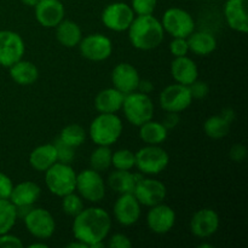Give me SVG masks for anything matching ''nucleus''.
Listing matches in <instances>:
<instances>
[{
    "label": "nucleus",
    "instance_id": "f257e3e1",
    "mask_svg": "<svg viewBox=\"0 0 248 248\" xmlns=\"http://www.w3.org/2000/svg\"><path fill=\"white\" fill-rule=\"evenodd\" d=\"M111 229V218L104 208H84L73 222V234L79 241L92 248L94 244L103 242Z\"/></svg>",
    "mask_w": 248,
    "mask_h": 248
},
{
    "label": "nucleus",
    "instance_id": "f03ea898",
    "mask_svg": "<svg viewBox=\"0 0 248 248\" xmlns=\"http://www.w3.org/2000/svg\"><path fill=\"white\" fill-rule=\"evenodd\" d=\"M128 39L138 50H154L161 45L165 36L161 22L153 15H143L135 17L128 27Z\"/></svg>",
    "mask_w": 248,
    "mask_h": 248
},
{
    "label": "nucleus",
    "instance_id": "7ed1b4c3",
    "mask_svg": "<svg viewBox=\"0 0 248 248\" xmlns=\"http://www.w3.org/2000/svg\"><path fill=\"white\" fill-rule=\"evenodd\" d=\"M123 121L115 113H101L90 125V138L96 145L110 147L123 135Z\"/></svg>",
    "mask_w": 248,
    "mask_h": 248
},
{
    "label": "nucleus",
    "instance_id": "20e7f679",
    "mask_svg": "<svg viewBox=\"0 0 248 248\" xmlns=\"http://www.w3.org/2000/svg\"><path fill=\"white\" fill-rule=\"evenodd\" d=\"M125 118L132 125H143L154 116V103L148 93L133 91L125 94L123 108Z\"/></svg>",
    "mask_w": 248,
    "mask_h": 248
},
{
    "label": "nucleus",
    "instance_id": "39448f33",
    "mask_svg": "<svg viewBox=\"0 0 248 248\" xmlns=\"http://www.w3.org/2000/svg\"><path fill=\"white\" fill-rule=\"evenodd\" d=\"M45 183L51 194L63 198L75 190L77 173L69 164L57 161L45 171Z\"/></svg>",
    "mask_w": 248,
    "mask_h": 248
},
{
    "label": "nucleus",
    "instance_id": "423d86ee",
    "mask_svg": "<svg viewBox=\"0 0 248 248\" xmlns=\"http://www.w3.org/2000/svg\"><path fill=\"white\" fill-rule=\"evenodd\" d=\"M170 155L159 145H147L136 153V165L140 173L159 174L169 166Z\"/></svg>",
    "mask_w": 248,
    "mask_h": 248
},
{
    "label": "nucleus",
    "instance_id": "0eeeda50",
    "mask_svg": "<svg viewBox=\"0 0 248 248\" xmlns=\"http://www.w3.org/2000/svg\"><path fill=\"white\" fill-rule=\"evenodd\" d=\"M75 190L84 200L90 202H99L106 196V183L101 176V172L92 169L84 170L77 174Z\"/></svg>",
    "mask_w": 248,
    "mask_h": 248
},
{
    "label": "nucleus",
    "instance_id": "6e6552de",
    "mask_svg": "<svg viewBox=\"0 0 248 248\" xmlns=\"http://www.w3.org/2000/svg\"><path fill=\"white\" fill-rule=\"evenodd\" d=\"M164 31L173 38H188L195 31V22L188 11L179 7H171L162 16Z\"/></svg>",
    "mask_w": 248,
    "mask_h": 248
},
{
    "label": "nucleus",
    "instance_id": "1a4fd4ad",
    "mask_svg": "<svg viewBox=\"0 0 248 248\" xmlns=\"http://www.w3.org/2000/svg\"><path fill=\"white\" fill-rule=\"evenodd\" d=\"M159 99L161 108L170 113H181L188 109L193 102L189 87L178 82L165 87L160 93Z\"/></svg>",
    "mask_w": 248,
    "mask_h": 248
},
{
    "label": "nucleus",
    "instance_id": "9d476101",
    "mask_svg": "<svg viewBox=\"0 0 248 248\" xmlns=\"http://www.w3.org/2000/svg\"><path fill=\"white\" fill-rule=\"evenodd\" d=\"M23 220L27 230L36 239H50L56 230L55 219L45 208H31Z\"/></svg>",
    "mask_w": 248,
    "mask_h": 248
},
{
    "label": "nucleus",
    "instance_id": "9b49d317",
    "mask_svg": "<svg viewBox=\"0 0 248 248\" xmlns=\"http://www.w3.org/2000/svg\"><path fill=\"white\" fill-rule=\"evenodd\" d=\"M82 57L92 62H102L110 57L113 52V43L103 34H90L79 43Z\"/></svg>",
    "mask_w": 248,
    "mask_h": 248
},
{
    "label": "nucleus",
    "instance_id": "f8f14e48",
    "mask_svg": "<svg viewBox=\"0 0 248 248\" xmlns=\"http://www.w3.org/2000/svg\"><path fill=\"white\" fill-rule=\"evenodd\" d=\"M135 17L132 7L126 2L109 4L102 12V22L113 31H127Z\"/></svg>",
    "mask_w": 248,
    "mask_h": 248
},
{
    "label": "nucleus",
    "instance_id": "ddd939ff",
    "mask_svg": "<svg viewBox=\"0 0 248 248\" xmlns=\"http://www.w3.org/2000/svg\"><path fill=\"white\" fill-rule=\"evenodd\" d=\"M26 45L18 33L12 31H0V65L11 67L17 61L22 60Z\"/></svg>",
    "mask_w": 248,
    "mask_h": 248
},
{
    "label": "nucleus",
    "instance_id": "4468645a",
    "mask_svg": "<svg viewBox=\"0 0 248 248\" xmlns=\"http://www.w3.org/2000/svg\"><path fill=\"white\" fill-rule=\"evenodd\" d=\"M133 195L138 202L147 207L164 202L167 195V189L162 182L153 178H142L137 182L133 190Z\"/></svg>",
    "mask_w": 248,
    "mask_h": 248
},
{
    "label": "nucleus",
    "instance_id": "2eb2a0df",
    "mask_svg": "<svg viewBox=\"0 0 248 248\" xmlns=\"http://www.w3.org/2000/svg\"><path fill=\"white\" fill-rule=\"evenodd\" d=\"M220 219L218 213L211 208H202L194 213L190 219V230L194 236L206 239L219 229Z\"/></svg>",
    "mask_w": 248,
    "mask_h": 248
},
{
    "label": "nucleus",
    "instance_id": "dca6fc26",
    "mask_svg": "<svg viewBox=\"0 0 248 248\" xmlns=\"http://www.w3.org/2000/svg\"><path fill=\"white\" fill-rule=\"evenodd\" d=\"M34 9L36 21L44 28H56L64 19L65 10L60 0H39Z\"/></svg>",
    "mask_w": 248,
    "mask_h": 248
},
{
    "label": "nucleus",
    "instance_id": "f3484780",
    "mask_svg": "<svg viewBox=\"0 0 248 248\" xmlns=\"http://www.w3.org/2000/svg\"><path fill=\"white\" fill-rule=\"evenodd\" d=\"M176 223V213L170 206L159 203L150 207L147 215L148 228L155 234H166L171 232Z\"/></svg>",
    "mask_w": 248,
    "mask_h": 248
},
{
    "label": "nucleus",
    "instance_id": "a211bd4d",
    "mask_svg": "<svg viewBox=\"0 0 248 248\" xmlns=\"http://www.w3.org/2000/svg\"><path fill=\"white\" fill-rule=\"evenodd\" d=\"M140 203L133 194H121L114 205L115 219L124 227L136 224L140 218Z\"/></svg>",
    "mask_w": 248,
    "mask_h": 248
},
{
    "label": "nucleus",
    "instance_id": "6ab92c4d",
    "mask_svg": "<svg viewBox=\"0 0 248 248\" xmlns=\"http://www.w3.org/2000/svg\"><path fill=\"white\" fill-rule=\"evenodd\" d=\"M114 87L124 94L137 91L140 77L138 70L130 63H119L111 73Z\"/></svg>",
    "mask_w": 248,
    "mask_h": 248
},
{
    "label": "nucleus",
    "instance_id": "aec40b11",
    "mask_svg": "<svg viewBox=\"0 0 248 248\" xmlns=\"http://www.w3.org/2000/svg\"><path fill=\"white\" fill-rule=\"evenodd\" d=\"M224 16L230 28L239 33H247V0H227L224 5Z\"/></svg>",
    "mask_w": 248,
    "mask_h": 248
},
{
    "label": "nucleus",
    "instance_id": "412c9836",
    "mask_svg": "<svg viewBox=\"0 0 248 248\" xmlns=\"http://www.w3.org/2000/svg\"><path fill=\"white\" fill-rule=\"evenodd\" d=\"M171 74L176 82L189 86L198 79L199 68L188 56L174 57L171 64Z\"/></svg>",
    "mask_w": 248,
    "mask_h": 248
},
{
    "label": "nucleus",
    "instance_id": "4be33fe9",
    "mask_svg": "<svg viewBox=\"0 0 248 248\" xmlns=\"http://www.w3.org/2000/svg\"><path fill=\"white\" fill-rule=\"evenodd\" d=\"M41 195V188L31 181H24L14 186L9 200L16 207L33 206Z\"/></svg>",
    "mask_w": 248,
    "mask_h": 248
},
{
    "label": "nucleus",
    "instance_id": "5701e85b",
    "mask_svg": "<svg viewBox=\"0 0 248 248\" xmlns=\"http://www.w3.org/2000/svg\"><path fill=\"white\" fill-rule=\"evenodd\" d=\"M125 94L115 87L102 90L94 98V107L99 113H116L121 110Z\"/></svg>",
    "mask_w": 248,
    "mask_h": 248
},
{
    "label": "nucleus",
    "instance_id": "b1692460",
    "mask_svg": "<svg viewBox=\"0 0 248 248\" xmlns=\"http://www.w3.org/2000/svg\"><path fill=\"white\" fill-rule=\"evenodd\" d=\"M143 177L131 173L127 170H116L108 177L109 188L118 194H133L135 186Z\"/></svg>",
    "mask_w": 248,
    "mask_h": 248
},
{
    "label": "nucleus",
    "instance_id": "393cba45",
    "mask_svg": "<svg viewBox=\"0 0 248 248\" xmlns=\"http://www.w3.org/2000/svg\"><path fill=\"white\" fill-rule=\"evenodd\" d=\"M57 162L55 144H43L33 149L29 155V164L35 171L45 172Z\"/></svg>",
    "mask_w": 248,
    "mask_h": 248
},
{
    "label": "nucleus",
    "instance_id": "a878e982",
    "mask_svg": "<svg viewBox=\"0 0 248 248\" xmlns=\"http://www.w3.org/2000/svg\"><path fill=\"white\" fill-rule=\"evenodd\" d=\"M9 69L11 79L21 86L33 85L39 78L38 68L31 61L19 60L9 67Z\"/></svg>",
    "mask_w": 248,
    "mask_h": 248
},
{
    "label": "nucleus",
    "instance_id": "bb28decb",
    "mask_svg": "<svg viewBox=\"0 0 248 248\" xmlns=\"http://www.w3.org/2000/svg\"><path fill=\"white\" fill-rule=\"evenodd\" d=\"M56 38L64 47H75L82 39V31L79 24L69 19H63L56 27Z\"/></svg>",
    "mask_w": 248,
    "mask_h": 248
},
{
    "label": "nucleus",
    "instance_id": "cd10ccee",
    "mask_svg": "<svg viewBox=\"0 0 248 248\" xmlns=\"http://www.w3.org/2000/svg\"><path fill=\"white\" fill-rule=\"evenodd\" d=\"M189 51L199 56H207L217 47V40L208 31H193L186 38Z\"/></svg>",
    "mask_w": 248,
    "mask_h": 248
},
{
    "label": "nucleus",
    "instance_id": "c85d7f7f",
    "mask_svg": "<svg viewBox=\"0 0 248 248\" xmlns=\"http://www.w3.org/2000/svg\"><path fill=\"white\" fill-rule=\"evenodd\" d=\"M169 130L159 121L149 120L140 126V137L145 144L160 145L167 138Z\"/></svg>",
    "mask_w": 248,
    "mask_h": 248
},
{
    "label": "nucleus",
    "instance_id": "c756f323",
    "mask_svg": "<svg viewBox=\"0 0 248 248\" xmlns=\"http://www.w3.org/2000/svg\"><path fill=\"white\" fill-rule=\"evenodd\" d=\"M230 124L232 123H229L222 115H213L205 121L203 130L207 137L212 140H220L229 133Z\"/></svg>",
    "mask_w": 248,
    "mask_h": 248
},
{
    "label": "nucleus",
    "instance_id": "7c9ffc66",
    "mask_svg": "<svg viewBox=\"0 0 248 248\" xmlns=\"http://www.w3.org/2000/svg\"><path fill=\"white\" fill-rule=\"evenodd\" d=\"M16 206L9 199H0V235L10 232L16 224Z\"/></svg>",
    "mask_w": 248,
    "mask_h": 248
},
{
    "label": "nucleus",
    "instance_id": "2f4dec72",
    "mask_svg": "<svg viewBox=\"0 0 248 248\" xmlns=\"http://www.w3.org/2000/svg\"><path fill=\"white\" fill-rule=\"evenodd\" d=\"M58 138L70 147L77 148L80 147L86 140V131L82 126L78 125V124H70L61 131V135Z\"/></svg>",
    "mask_w": 248,
    "mask_h": 248
},
{
    "label": "nucleus",
    "instance_id": "473e14b6",
    "mask_svg": "<svg viewBox=\"0 0 248 248\" xmlns=\"http://www.w3.org/2000/svg\"><path fill=\"white\" fill-rule=\"evenodd\" d=\"M111 155L113 152L107 145H98L92 152L90 157V165L91 169L97 172H104L111 166Z\"/></svg>",
    "mask_w": 248,
    "mask_h": 248
},
{
    "label": "nucleus",
    "instance_id": "72a5a7b5",
    "mask_svg": "<svg viewBox=\"0 0 248 248\" xmlns=\"http://www.w3.org/2000/svg\"><path fill=\"white\" fill-rule=\"evenodd\" d=\"M111 165L116 170H127L130 171L136 165V154L128 149L116 150L111 155Z\"/></svg>",
    "mask_w": 248,
    "mask_h": 248
},
{
    "label": "nucleus",
    "instance_id": "f704fd0d",
    "mask_svg": "<svg viewBox=\"0 0 248 248\" xmlns=\"http://www.w3.org/2000/svg\"><path fill=\"white\" fill-rule=\"evenodd\" d=\"M62 199V208L65 215L70 216V217H77L84 210L82 198L80 195L74 194V191L70 194H67Z\"/></svg>",
    "mask_w": 248,
    "mask_h": 248
},
{
    "label": "nucleus",
    "instance_id": "c9c22d12",
    "mask_svg": "<svg viewBox=\"0 0 248 248\" xmlns=\"http://www.w3.org/2000/svg\"><path fill=\"white\" fill-rule=\"evenodd\" d=\"M53 144H55L56 152H57V161L70 165V162H72L75 157V148L70 147L67 143L62 142L60 138H58Z\"/></svg>",
    "mask_w": 248,
    "mask_h": 248
},
{
    "label": "nucleus",
    "instance_id": "e433bc0d",
    "mask_svg": "<svg viewBox=\"0 0 248 248\" xmlns=\"http://www.w3.org/2000/svg\"><path fill=\"white\" fill-rule=\"evenodd\" d=\"M157 0H132V10L137 16L153 15L156 7Z\"/></svg>",
    "mask_w": 248,
    "mask_h": 248
},
{
    "label": "nucleus",
    "instance_id": "4c0bfd02",
    "mask_svg": "<svg viewBox=\"0 0 248 248\" xmlns=\"http://www.w3.org/2000/svg\"><path fill=\"white\" fill-rule=\"evenodd\" d=\"M170 51L174 57H182V56L188 55L189 46L186 38H173L172 43L170 44Z\"/></svg>",
    "mask_w": 248,
    "mask_h": 248
},
{
    "label": "nucleus",
    "instance_id": "58836bf2",
    "mask_svg": "<svg viewBox=\"0 0 248 248\" xmlns=\"http://www.w3.org/2000/svg\"><path fill=\"white\" fill-rule=\"evenodd\" d=\"M189 90H190L191 97L196 99H201L203 97L207 96L208 93V86L205 81H200V80L196 79L193 84L189 85Z\"/></svg>",
    "mask_w": 248,
    "mask_h": 248
},
{
    "label": "nucleus",
    "instance_id": "ea45409f",
    "mask_svg": "<svg viewBox=\"0 0 248 248\" xmlns=\"http://www.w3.org/2000/svg\"><path fill=\"white\" fill-rule=\"evenodd\" d=\"M0 247L5 248V247H10V248H22L23 247V242L21 241V239L15 235L9 234H1L0 235Z\"/></svg>",
    "mask_w": 248,
    "mask_h": 248
},
{
    "label": "nucleus",
    "instance_id": "a19ab883",
    "mask_svg": "<svg viewBox=\"0 0 248 248\" xmlns=\"http://www.w3.org/2000/svg\"><path fill=\"white\" fill-rule=\"evenodd\" d=\"M14 183L11 178L5 173L0 172V199H9L11 195Z\"/></svg>",
    "mask_w": 248,
    "mask_h": 248
},
{
    "label": "nucleus",
    "instance_id": "79ce46f5",
    "mask_svg": "<svg viewBox=\"0 0 248 248\" xmlns=\"http://www.w3.org/2000/svg\"><path fill=\"white\" fill-rule=\"evenodd\" d=\"M108 247L110 248H130L132 247V242L130 241L126 235L124 234H114L109 239Z\"/></svg>",
    "mask_w": 248,
    "mask_h": 248
},
{
    "label": "nucleus",
    "instance_id": "37998d69",
    "mask_svg": "<svg viewBox=\"0 0 248 248\" xmlns=\"http://www.w3.org/2000/svg\"><path fill=\"white\" fill-rule=\"evenodd\" d=\"M230 159L235 162H242L247 156V150L245 148V145L242 144H235L232 145V148L230 149Z\"/></svg>",
    "mask_w": 248,
    "mask_h": 248
},
{
    "label": "nucleus",
    "instance_id": "c03bdc74",
    "mask_svg": "<svg viewBox=\"0 0 248 248\" xmlns=\"http://www.w3.org/2000/svg\"><path fill=\"white\" fill-rule=\"evenodd\" d=\"M178 113H170V111H167L166 116H165L164 121H162V125H164L167 130H170V128L176 127V126L178 125Z\"/></svg>",
    "mask_w": 248,
    "mask_h": 248
},
{
    "label": "nucleus",
    "instance_id": "a18cd8bd",
    "mask_svg": "<svg viewBox=\"0 0 248 248\" xmlns=\"http://www.w3.org/2000/svg\"><path fill=\"white\" fill-rule=\"evenodd\" d=\"M138 89H140V92H143V93H149L153 90V84L150 81H148V80H140V85H138Z\"/></svg>",
    "mask_w": 248,
    "mask_h": 248
},
{
    "label": "nucleus",
    "instance_id": "49530a36",
    "mask_svg": "<svg viewBox=\"0 0 248 248\" xmlns=\"http://www.w3.org/2000/svg\"><path fill=\"white\" fill-rule=\"evenodd\" d=\"M222 116H223V118L227 119V120L229 121V123H232V121L234 120V116H235V115H234V111H232V109L228 108V109H225L224 111H223Z\"/></svg>",
    "mask_w": 248,
    "mask_h": 248
},
{
    "label": "nucleus",
    "instance_id": "de8ad7c7",
    "mask_svg": "<svg viewBox=\"0 0 248 248\" xmlns=\"http://www.w3.org/2000/svg\"><path fill=\"white\" fill-rule=\"evenodd\" d=\"M68 248H89L87 247V245H85L84 242L79 241V240H77V242H70V244L67 245Z\"/></svg>",
    "mask_w": 248,
    "mask_h": 248
},
{
    "label": "nucleus",
    "instance_id": "09e8293b",
    "mask_svg": "<svg viewBox=\"0 0 248 248\" xmlns=\"http://www.w3.org/2000/svg\"><path fill=\"white\" fill-rule=\"evenodd\" d=\"M22 2H23L26 6H31V7H34L36 4H38L39 0H21Z\"/></svg>",
    "mask_w": 248,
    "mask_h": 248
},
{
    "label": "nucleus",
    "instance_id": "8fccbe9b",
    "mask_svg": "<svg viewBox=\"0 0 248 248\" xmlns=\"http://www.w3.org/2000/svg\"><path fill=\"white\" fill-rule=\"evenodd\" d=\"M29 248H47V245H46V244H38V242H35V244L29 245Z\"/></svg>",
    "mask_w": 248,
    "mask_h": 248
}]
</instances>
